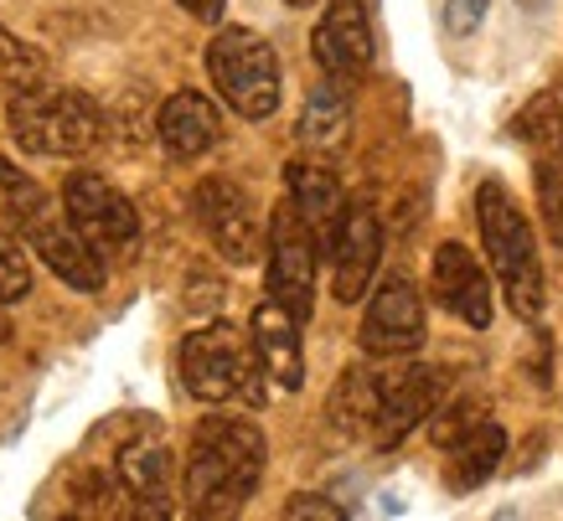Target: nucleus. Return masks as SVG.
Returning a JSON list of instances; mask_svg holds the SVG:
<instances>
[{"label":"nucleus","mask_w":563,"mask_h":521,"mask_svg":"<svg viewBox=\"0 0 563 521\" xmlns=\"http://www.w3.org/2000/svg\"><path fill=\"white\" fill-rule=\"evenodd\" d=\"M264 459L269 444L249 419H202L187 450V475H181V496L187 511L202 521L239 517L243 501L264 480Z\"/></svg>","instance_id":"f257e3e1"},{"label":"nucleus","mask_w":563,"mask_h":521,"mask_svg":"<svg viewBox=\"0 0 563 521\" xmlns=\"http://www.w3.org/2000/svg\"><path fill=\"white\" fill-rule=\"evenodd\" d=\"M476 218H481V243L492 253V274L501 279V295L512 304V315L538 320L543 315V264H538L528 212L512 202V191L501 181H481Z\"/></svg>","instance_id":"f03ea898"},{"label":"nucleus","mask_w":563,"mask_h":521,"mask_svg":"<svg viewBox=\"0 0 563 521\" xmlns=\"http://www.w3.org/2000/svg\"><path fill=\"white\" fill-rule=\"evenodd\" d=\"M5 119H11V140L26 155H42V160H73V155H88L103 140L99 103L78 88H21L5 103Z\"/></svg>","instance_id":"7ed1b4c3"},{"label":"nucleus","mask_w":563,"mask_h":521,"mask_svg":"<svg viewBox=\"0 0 563 521\" xmlns=\"http://www.w3.org/2000/svg\"><path fill=\"white\" fill-rule=\"evenodd\" d=\"M181 387L197 403H264V367L254 341L233 325H202L181 341Z\"/></svg>","instance_id":"20e7f679"},{"label":"nucleus","mask_w":563,"mask_h":521,"mask_svg":"<svg viewBox=\"0 0 563 521\" xmlns=\"http://www.w3.org/2000/svg\"><path fill=\"white\" fill-rule=\"evenodd\" d=\"M207 78L239 119H269L279 109V57L249 26H222L207 42Z\"/></svg>","instance_id":"39448f33"},{"label":"nucleus","mask_w":563,"mask_h":521,"mask_svg":"<svg viewBox=\"0 0 563 521\" xmlns=\"http://www.w3.org/2000/svg\"><path fill=\"white\" fill-rule=\"evenodd\" d=\"M316 269H321V237L290 202L269 212V300L285 304L300 325L316 310Z\"/></svg>","instance_id":"423d86ee"},{"label":"nucleus","mask_w":563,"mask_h":521,"mask_svg":"<svg viewBox=\"0 0 563 521\" xmlns=\"http://www.w3.org/2000/svg\"><path fill=\"white\" fill-rule=\"evenodd\" d=\"M63 218L88 237V248L114 258V253H130L140 243V212L135 202L124 197L120 186H109L93 170H73L68 186H63Z\"/></svg>","instance_id":"0eeeda50"},{"label":"nucleus","mask_w":563,"mask_h":521,"mask_svg":"<svg viewBox=\"0 0 563 521\" xmlns=\"http://www.w3.org/2000/svg\"><path fill=\"white\" fill-rule=\"evenodd\" d=\"M191 212L202 222V233L212 237V248L228 258V264H254L264 253V222H258L254 197L243 191L239 181H202L191 191Z\"/></svg>","instance_id":"6e6552de"},{"label":"nucleus","mask_w":563,"mask_h":521,"mask_svg":"<svg viewBox=\"0 0 563 521\" xmlns=\"http://www.w3.org/2000/svg\"><path fill=\"white\" fill-rule=\"evenodd\" d=\"M325 264H331V289L342 304H357L373 285L377 264H383V222L367 202L342 207V218L325 237Z\"/></svg>","instance_id":"1a4fd4ad"},{"label":"nucleus","mask_w":563,"mask_h":521,"mask_svg":"<svg viewBox=\"0 0 563 521\" xmlns=\"http://www.w3.org/2000/svg\"><path fill=\"white\" fill-rule=\"evenodd\" d=\"M362 352L367 356H409L424 346V300L409 274H388L362 315Z\"/></svg>","instance_id":"9d476101"},{"label":"nucleus","mask_w":563,"mask_h":521,"mask_svg":"<svg viewBox=\"0 0 563 521\" xmlns=\"http://www.w3.org/2000/svg\"><path fill=\"white\" fill-rule=\"evenodd\" d=\"M440 398H444V372L440 367H409V372H398V377H383L367 439H373L377 450H398V444L440 408Z\"/></svg>","instance_id":"9b49d317"},{"label":"nucleus","mask_w":563,"mask_h":521,"mask_svg":"<svg viewBox=\"0 0 563 521\" xmlns=\"http://www.w3.org/2000/svg\"><path fill=\"white\" fill-rule=\"evenodd\" d=\"M429 295L444 315H455L471 331H486L492 325V279L476 264V253L465 243H440L434 248V264H429Z\"/></svg>","instance_id":"f8f14e48"},{"label":"nucleus","mask_w":563,"mask_h":521,"mask_svg":"<svg viewBox=\"0 0 563 521\" xmlns=\"http://www.w3.org/2000/svg\"><path fill=\"white\" fill-rule=\"evenodd\" d=\"M26 243H32V253L47 264L63 285H73V289H84V295H99L103 285H109V264H103V253H93L88 248V237L73 228L63 212H42V218H32L26 222Z\"/></svg>","instance_id":"ddd939ff"},{"label":"nucleus","mask_w":563,"mask_h":521,"mask_svg":"<svg viewBox=\"0 0 563 521\" xmlns=\"http://www.w3.org/2000/svg\"><path fill=\"white\" fill-rule=\"evenodd\" d=\"M316 63H321L325 78H362L373 68V21H367V5L362 0H331L325 16L316 21Z\"/></svg>","instance_id":"4468645a"},{"label":"nucleus","mask_w":563,"mask_h":521,"mask_svg":"<svg viewBox=\"0 0 563 521\" xmlns=\"http://www.w3.org/2000/svg\"><path fill=\"white\" fill-rule=\"evenodd\" d=\"M114 480H120L124 501H130L135 517H172V450L155 434L124 444L120 465H114Z\"/></svg>","instance_id":"2eb2a0df"},{"label":"nucleus","mask_w":563,"mask_h":521,"mask_svg":"<svg viewBox=\"0 0 563 521\" xmlns=\"http://www.w3.org/2000/svg\"><path fill=\"white\" fill-rule=\"evenodd\" d=\"M249 341L258 352V367L264 377L285 387V392H300L306 387V352H300V320L285 310V304L264 300L249 320Z\"/></svg>","instance_id":"dca6fc26"},{"label":"nucleus","mask_w":563,"mask_h":521,"mask_svg":"<svg viewBox=\"0 0 563 521\" xmlns=\"http://www.w3.org/2000/svg\"><path fill=\"white\" fill-rule=\"evenodd\" d=\"M155 130H161V145H166L172 160H197V155H207L222 140V114L207 93L181 88V93H172V99L161 103Z\"/></svg>","instance_id":"f3484780"},{"label":"nucleus","mask_w":563,"mask_h":521,"mask_svg":"<svg viewBox=\"0 0 563 521\" xmlns=\"http://www.w3.org/2000/svg\"><path fill=\"white\" fill-rule=\"evenodd\" d=\"M450 459H444V480H450V490H476L486 486L496 475V459L507 454V434H501V423L496 419H471L455 439H444L440 444Z\"/></svg>","instance_id":"a211bd4d"},{"label":"nucleus","mask_w":563,"mask_h":521,"mask_svg":"<svg viewBox=\"0 0 563 521\" xmlns=\"http://www.w3.org/2000/svg\"><path fill=\"white\" fill-rule=\"evenodd\" d=\"M285 186H290V207L310 222V233L321 237V248H325V237H331V228H336V218H342V207H346L342 181L325 166L295 160V166L285 170Z\"/></svg>","instance_id":"6ab92c4d"},{"label":"nucleus","mask_w":563,"mask_h":521,"mask_svg":"<svg viewBox=\"0 0 563 521\" xmlns=\"http://www.w3.org/2000/svg\"><path fill=\"white\" fill-rule=\"evenodd\" d=\"M352 130V84L346 78H321L310 88L306 114H300V145L310 151H336Z\"/></svg>","instance_id":"aec40b11"},{"label":"nucleus","mask_w":563,"mask_h":521,"mask_svg":"<svg viewBox=\"0 0 563 521\" xmlns=\"http://www.w3.org/2000/svg\"><path fill=\"white\" fill-rule=\"evenodd\" d=\"M377 387H383V377L367 372V367L342 372V383H336V392H331V423H336L342 434H367V429H373Z\"/></svg>","instance_id":"412c9836"},{"label":"nucleus","mask_w":563,"mask_h":521,"mask_svg":"<svg viewBox=\"0 0 563 521\" xmlns=\"http://www.w3.org/2000/svg\"><path fill=\"white\" fill-rule=\"evenodd\" d=\"M512 135L532 151V160H559L563 166V103H559V93H538V99L517 114Z\"/></svg>","instance_id":"4be33fe9"},{"label":"nucleus","mask_w":563,"mask_h":521,"mask_svg":"<svg viewBox=\"0 0 563 521\" xmlns=\"http://www.w3.org/2000/svg\"><path fill=\"white\" fill-rule=\"evenodd\" d=\"M42 212H47V191L0 155V228L5 233H26V222L42 218Z\"/></svg>","instance_id":"5701e85b"},{"label":"nucleus","mask_w":563,"mask_h":521,"mask_svg":"<svg viewBox=\"0 0 563 521\" xmlns=\"http://www.w3.org/2000/svg\"><path fill=\"white\" fill-rule=\"evenodd\" d=\"M47 84V57L32 47V42H21V36L0 32V93L11 99L21 88H36Z\"/></svg>","instance_id":"b1692460"},{"label":"nucleus","mask_w":563,"mask_h":521,"mask_svg":"<svg viewBox=\"0 0 563 521\" xmlns=\"http://www.w3.org/2000/svg\"><path fill=\"white\" fill-rule=\"evenodd\" d=\"M532 181H538V207H543L548 237L563 243V166L559 160H532Z\"/></svg>","instance_id":"393cba45"},{"label":"nucleus","mask_w":563,"mask_h":521,"mask_svg":"<svg viewBox=\"0 0 563 521\" xmlns=\"http://www.w3.org/2000/svg\"><path fill=\"white\" fill-rule=\"evenodd\" d=\"M26 295H32V264H26V253L0 243V304H16Z\"/></svg>","instance_id":"a878e982"},{"label":"nucleus","mask_w":563,"mask_h":521,"mask_svg":"<svg viewBox=\"0 0 563 521\" xmlns=\"http://www.w3.org/2000/svg\"><path fill=\"white\" fill-rule=\"evenodd\" d=\"M486 16V0H444V32L450 36H471Z\"/></svg>","instance_id":"bb28decb"},{"label":"nucleus","mask_w":563,"mask_h":521,"mask_svg":"<svg viewBox=\"0 0 563 521\" xmlns=\"http://www.w3.org/2000/svg\"><path fill=\"white\" fill-rule=\"evenodd\" d=\"M285 517L290 521H342L346 511L336 501H325V496H290V501H285Z\"/></svg>","instance_id":"cd10ccee"},{"label":"nucleus","mask_w":563,"mask_h":521,"mask_svg":"<svg viewBox=\"0 0 563 521\" xmlns=\"http://www.w3.org/2000/svg\"><path fill=\"white\" fill-rule=\"evenodd\" d=\"M176 5H187V16L197 21H222V11H228V0H176Z\"/></svg>","instance_id":"c85d7f7f"},{"label":"nucleus","mask_w":563,"mask_h":521,"mask_svg":"<svg viewBox=\"0 0 563 521\" xmlns=\"http://www.w3.org/2000/svg\"><path fill=\"white\" fill-rule=\"evenodd\" d=\"M0 341H11V320H5V304H0Z\"/></svg>","instance_id":"c756f323"},{"label":"nucleus","mask_w":563,"mask_h":521,"mask_svg":"<svg viewBox=\"0 0 563 521\" xmlns=\"http://www.w3.org/2000/svg\"><path fill=\"white\" fill-rule=\"evenodd\" d=\"M517 5H528V11H532V16H538V11H543V5H548V0H517Z\"/></svg>","instance_id":"7c9ffc66"},{"label":"nucleus","mask_w":563,"mask_h":521,"mask_svg":"<svg viewBox=\"0 0 563 521\" xmlns=\"http://www.w3.org/2000/svg\"><path fill=\"white\" fill-rule=\"evenodd\" d=\"M285 5H316V0H285Z\"/></svg>","instance_id":"2f4dec72"}]
</instances>
